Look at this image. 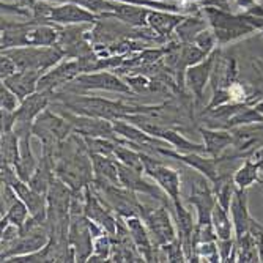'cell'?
<instances>
[{
	"instance_id": "27",
	"label": "cell",
	"mask_w": 263,
	"mask_h": 263,
	"mask_svg": "<svg viewBox=\"0 0 263 263\" xmlns=\"http://www.w3.org/2000/svg\"><path fill=\"white\" fill-rule=\"evenodd\" d=\"M17 194L16 191L11 184H4V189H2V216L10 210V206L17 200Z\"/></svg>"
},
{
	"instance_id": "17",
	"label": "cell",
	"mask_w": 263,
	"mask_h": 263,
	"mask_svg": "<svg viewBox=\"0 0 263 263\" xmlns=\"http://www.w3.org/2000/svg\"><path fill=\"white\" fill-rule=\"evenodd\" d=\"M229 210H226L219 202L214 205L211 213V226L218 235V240H230L233 232V221L229 216Z\"/></svg>"
},
{
	"instance_id": "25",
	"label": "cell",
	"mask_w": 263,
	"mask_h": 263,
	"mask_svg": "<svg viewBox=\"0 0 263 263\" xmlns=\"http://www.w3.org/2000/svg\"><path fill=\"white\" fill-rule=\"evenodd\" d=\"M55 17L59 21H88L90 16L74 7H63L55 11Z\"/></svg>"
},
{
	"instance_id": "2",
	"label": "cell",
	"mask_w": 263,
	"mask_h": 263,
	"mask_svg": "<svg viewBox=\"0 0 263 263\" xmlns=\"http://www.w3.org/2000/svg\"><path fill=\"white\" fill-rule=\"evenodd\" d=\"M167 210L169 208L165 205H162L159 208H148L143 203H140V206H139V216L142 218L143 222H145L156 249L161 248L162 245L174 241L178 236Z\"/></svg>"
},
{
	"instance_id": "28",
	"label": "cell",
	"mask_w": 263,
	"mask_h": 263,
	"mask_svg": "<svg viewBox=\"0 0 263 263\" xmlns=\"http://www.w3.org/2000/svg\"><path fill=\"white\" fill-rule=\"evenodd\" d=\"M16 110H5L2 109V134L5 133H11L14 131V126H16Z\"/></svg>"
},
{
	"instance_id": "6",
	"label": "cell",
	"mask_w": 263,
	"mask_h": 263,
	"mask_svg": "<svg viewBox=\"0 0 263 263\" xmlns=\"http://www.w3.org/2000/svg\"><path fill=\"white\" fill-rule=\"evenodd\" d=\"M19 69H36L46 73L52 65L62 59V52L57 49H16L5 51Z\"/></svg>"
},
{
	"instance_id": "32",
	"label": "cell",
	"mask_w": 263,
	"mask_h": 263,
	"mask_svg": "<svg viewBox=\"0 0 263 263\" xmlns=\"http://www.w3.org/2000/svg\"><path fill=\"white\" fill-rule=\"evenodd\" d=\"M255 107H257V109H258V110H260V112L263 114V101L257 103V104H255Z\"/></svg>"
},
{
	"instance_id": "8",
	"label": "cell",
	"mask_w": 263,
	"mask_h": 263,
	"mask_svg": "<svg viewBox=\"0 0 263 263\" xmlns=\"http://www.w3.org/2000/svg\"><path fill=\"white\" fill-rule=\"evenodd\" d=\"M84 73L81 62H66L59 65L57 68L46 71L38 82V90H51L55 91V88L63 87L69 84L73 79H76L79 74Z\"/></svg>"
},
{
	"instance_id": "5",
	"label": "cell",
	"mask_w": 263,
	"mask_h": 263,
	"mask_svg": "<svg viewBox=\"0 0 263 263\" xmlns=\"http://www.w3.org/2000/svg\"><path fill=\"white\" fill-rule=\"evenodd\" d=\"M93 235L88 219L84 211H71V221L68 229V243L76 257V261H88L93 252Z\"/></svg>"
},
{
	"instance_id": "7",
	"label": "cell",
	"mask_w": 263,
	"mask_h": 263,
	"mask_svg": "<svg viewBox=\"0 0 263 263\" xmlns=\"http://www.w3.org/2000/svg\"><path fill=\"white\" fill-rule=\"evenodd\" d=\"M211 16L213 26L216 29V38L219 43L236 40L254 30V27L249 26V22L245 17H232L219 11H211Z\"/></svg>"
},
{
	"instance_id": "10",
	"label": "cell",
	"mask_w": 263,
	"mask_h": 263,
	"mask_svg": "<svg viewBox=\"0 0 263 263\" xmlns=\"http://www.w3.org/2000/svg\"><path fill=\"white\" fill-rule=\"evenodd\" d=\"M216 57H218V52H214L210 57L203 59L202 62H199L193 66H189L184 71V81L187 84V88L194 93V97L197 100H202V97H203V90H205L206 84L210 82L213 65H214Z\"/></svg>"
},
{
	"instance_id": "22",
	"label": "cell",
	"mask_w": 263,
	"mask_h": 263,
	"mask_svg": "<svg viewBox=\"0 0 263 263\" xmlns=\"http://www.w3.org/2000/svg\"><path fill=\"white\" fill-rule=\"evenodd\" d=\"M4 218H7L10 224H14L17 227H22L24 224L27 222V219L30 218V211H29L27 205L24 203V200L17 199L10 206V210L4 214Z\"/></svg>"
},
{
	"instance_id": "13",
	"label": "cell",
	"mask_w": 263,
	"mask_h": 263,
	"mask_svg": "<svg viewBox=\"0 0 263 263\" xmlns=\"http://www.w3.org/2000/svg\"><path fill=\"white\" fill-rule=\"evenodd\" d=\"M229 211L232 214V221L235 227V240H238V238H241L245 233L249 232V224L252 219L248 210V189L236 187Z\"/></svg>"
},
{
	"instance_id": "15",
	"label": "cell",
	"mask_w": 263,
	"mask_h": 263,
	"mask_svg": "<svg viewBox=\"0 0 263 263\" xmlns=\"http://www.w3.org/2000/svg\"><path fill=\"white\" fill-rule=\"evenodd\" d=\"M258 177H260V161L251 156V158H246L245 164L236 169V172L233 174V181L236 187L248 189L255 181H258Z\"/></svg>"
},
{
	"instance_id": "12",
	"label": "cell",
	"mask_w": 263,
	"mask_h": 263,
	"mask_svg": "<svg viewBox=\"0 0 263 263\" xmlns=\"http://www.w3.org/2000/svg\"><path fill=\"white\" fill-rule=\"evenodd\" d=\"M43 74V71L36 69H17L13 76L4 79L2 82L17 95L22 103V100H26L38 90V82Z\"/></svg>"
},
{
	"instance_id": "18",
	"label": "cell",
	"mask_w": 263,
	"mask_h": 263,
	"mask_svg": "<svg viewBox=\"0 0 263 263\" xmlns=\"http://www.w3.org/2000/svg\"><path fill=\"white\" fill-rule=\"evenodd\" d=\"M128 145H129V142H126ZM114 156L120 161V162H123L125 165H129V167H133V169H136V171H140V172H143V162H142V155H140V152L139 150H136L134 147H126V145H123V142H118L117 143V147H115V153H114Z\"/></svg>"
},
{
	"instance_id": "4",
	"label": "cell",
	"mask_w": 263,
	"mask_h": 263,
	"mask_svg": "<svg viewBox=\"0 0 263 263\" xmlns=\"http://www.w3.org/2000/svg\"><path fill=\"white\" fill-rule=\"evenodd\" d=\"M87 90H107V91H118V93H131L133 88L118 79L112 73L100 71V73H82L69 84L62 87V91L68 93H82Z\"/></svg>"
},
{
	"instance_id": "9",
	"label": "cell",
	"mask_w": 263,
	"mask_h": 263,
	"mask_svg": "<svg viewBox=\"0 0 263 263\" xmlns=\"http://www.w3.org/2000/svg\"><path fill=\"white\" fill-rule=\"evenodd\" d=\"M128 232L131 235V240L140 255L145 261H158V249L153 245V240L148 233L147 226H143L140 216H131L125 219Z\"/></svg>"
},
{
	"instance_id": "19",
	"label": "cell",
	"mask_w": 263,
	"mask_h": 263,
	"mask_svg": "<svg viewBox=\"0 0 263 263\" xmlns=\"http://www.w3.org/2000/svg\"><path fill=\"white\" fill-rule=\"evenodd\" d=\"M19 161V137L14 131L2 134V162L16 165Z\"/></svg>"
},
{
	"instance_id": "11",
	"label": "cell",
	"mask_w": 263,
	"mask_h": 263,
	"mask_svg": "<svg viewBox=\"0 0 263 263\" xmlns=\"http://www.w3.org/2000/svg\"><path fill=\"white\" fill-rule=\"evenodd\" d=\"M52 98H54V91L51 90H36L35 93H32L30 97L22 100L21 106L17 107L16 110L17 122L33 123L38 118V115L47 109Z\"/></svg>"
},
{
	"instance_id": "23",
	"label": "cell",
	"mask_w": 263,
	"mask_h": 263,
	"mask_svg": "<svg viewBox=\"0 0 263 263\" xmlns=\"http://www.w3.org/2000/svg\"><path fill=\"white\" fill-rule=\"evenodd\" d=\"M196 261H221L218 241H203L196 246Z\"/></svg>"
},
{
	"instance_id": "1",
	"label": "cell",
	"mask_w": 263,
	"mask_h": 263,
	"mask_svg": "<svg viewBox=\"0 0 263 263\" xmlns=\"http://www.w3.org/2000/svg\"><path fill=\"white\" fill-rule=\"evenodd\" d=\"M62 100L63 106L68 107L71 112L95 117V118H104V120H125L131 114H150L155 112L158 107H133L126 106L120 101H109L104 98H91V97H81L79 93H73L71 97L63 98V95H57Z\"/></svg>"
},
{
	"instance_id": "31",
	"label": "cell",
	"mask_w": 263,
	"mask_h": 263,
	"mask_svg": "<svg viewBox=\"0 0 263 263\" xmlns=\"http://www.w3.org/2000/svg\"><path fill=\"white\" fill-rule=\"evenodd\" d=\"M252 14H257V16H261L263 17V5L261 7H255L254 10H251Z\"/></svg>"
},
{
	"instance_id": "14",
	"label": "cell",
	"mask_w": 263,
	"mask_h": 263,
	"mask_svg": "<svg viewBox=\"0 0 263 263\" xmlns=\"http://www.w3.org/2000/svg\"><path fill=\"white\" fill-rule=\"evenodd\" d=\"M203 142L206 155L213 158H219L233 143V134L230 129H218V128H200L199 129Z\"/></svg>"
},
{
	"instance_id": "21",
	"label": "cell",
	"mask_w": 263,
	"mask_h": 263,
	"mask_svg": "<svg viewBox=\"0 0 263 263\" xmlns=\"http://www.w3.org/2000/svg\"><path fill=\"white\" fill-rule=\"evenodd\" d=\"M84 137V136H82ZM87 148L90 153H97V155H104V156H114L115 147H117V140L106 139V137H84Z\"/></svg>"
},
{
	"instance_id": "29",
	"label": "cell",
	"mask_w": 263,
	"mask_h": 263,
	"mask_svg": "<svg viewBox=\"0 0 263 263\" xmlns=\"http://www.w3.org/2000/svg\"><path fill=\"white\" fill-rule=\"evenodd\" d=\"M17 69H19L17 65L8 55L2 54V71H0V78H2V81L7 79V78H10V76H13Z\"/></svg>"
},
{
	"instance_id": "30",
	"label": "cell",
	"mask_w": 263,
	"mask_h": 263,
	"mask_svg": "<svg viewBox=\"0 0 263 263\" xmlns=\"http://www.w3.org/2000/svg\"><path fill=\"white\" fill-rule=\"evenodd\" d=\"M213 36L208 33V32H203L202 35H199L197 38H196V44L199 46V49H202L205 54H208L211 49H213Z\"/></svg>"
},
{
	"instance_id": "20",
	"label": "cell",
	"mask_w": 263,
	"mask_h": 263,
	"mask_svg": "<svg viewBox=\"0 0 263 263\" xmlns=\"http://www.w3.org/2000/svg\"><path fill=\"white\" fill-rule=\"evenodd\" d=\"M112 254V236L104 232L93 240V252L88 261H109Z\"/></svg>"
},
{
	"instance_id": "16",
	"label": "cell",
	"mask_w": 263,
	"mask_h": 263,
	"mask_svg": "<svg viewBox=\"0 0 263 263\" xmlns=\"http://www.w3.org/2000/svg\"><path fill=\"white\" fill-rule=\"evenodd\" d=\"M156 137H161L164 140H167L171 143L174 148H177L178 152L181 153H205L206 155V148H205V143L200 145V143H194L187 139H184L181 134L172 131V129H165V128H161L156 134Z\"/></svg>"
},
{
	"instance_id": "3",
	"label": "cell",
	"mask_w": 263,
	"mask_h": 263,
	"mask_svg": "<svg viewBox=\"0 0 263 263\" xmlns=\"http://www.w3.org/2000/svg\"><path fill=\"white\" fill-rule=\"evenodd\" d=\"M140 155H142V162H143V174L152 177L165 191V194L171 197L174 205L181 203V200H180L181 177L178 175V172L171 169V167L164 165L153 155H147L143 152H140Z\"/></svg>"
},
{
	"instance_id": "24",
	"label": "cell",
	"mask_w": 263,
	"mask_h": 263,
	"mask_svg": "<svg viewBox=\"0 0 263 263\" xmlns=\"http://www.w3.org/2000/svg\"><path fill=\"white\" fill-rule=\"evenodd\" d=\"M0 106L5 110H13V112L17 110V107L21 106L19 97L4 82H2V87H0Z\"/></svg>"
},
{
	"instance_id": "26",
	"label": "cell",
	"mask_w": 263,
	"mask_h": 263,
	"mask_svg": "<svg viewBox=\"0 0 263 263\" xmlns=\"http://www.w3.org/2000/svg\"><path fill=\"white\" fill-rule=\"evenodd\" d=\"M150 22H152V26L161 32V33H165V32H169L171 27L175 24V19L171 17V16H161V14H153L150 17Z\"/></svg>"
}]
</instances>
